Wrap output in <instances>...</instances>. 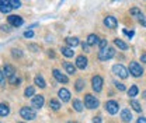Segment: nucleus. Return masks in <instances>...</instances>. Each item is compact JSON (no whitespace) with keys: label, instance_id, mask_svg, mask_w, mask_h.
<instances>
[{"label":"nucleus","instance_id":"obj_1","mask_svg":"<svg viewBox=\"0 0 146 123\" xmlns=\"http://www.w3.org/2000/svg\"><path fill=\"white\" fill-rule=\"evenodd\" d=\"M20 115H21V118L25 119V120H34L36 118L35 111H34L33 108H30V106H23V108L20 109Z\"/></svg>","mask_w":146,"mask_h":123},{"label":"nucleus","instance_id":"obj_2","mask_svg":"<svg viewBox=\"0 0 146 123\" xmlns=\"http://www.w3.org/2000/svg\"><path fill=\"white\" fill-rule=\"evenodd\" d=\"M84 105L87 106L89 109H96V108H98L100 102H98V99H97L94 95L86 94V95H84Z\"/></svg>","mask_w":146,"mask_h":123},{"label":"nucleus","instance_id":"obj_3","mask_svg":"<svg viewBox=\"0 0 146 123\" xmlns=\"http://www.w3.org/2000/svg\"><path fill=\"white\" fill-rule=\"evenodd\" d=\"M129 73L133 77H141L143 74V69L141 67V64L138 62H131L129 63Z\"/></svg>","mask_w":146,"mask_h":123},{"label":"nucleus","instance_id":"obj_4","mask_svg":"<svg viewBox=\"0 0 146 123\" xmlns=\"http://www.w3.org/2000/svg\"><path fill=\"white\" fill-rule=\"evenodd\" d=\"M114 55H115L114 48H106V49L100 51V53H98V59H100V60H110V59L114 57Z\"/></svg>","mask_w":146,"mask_h":123},{"label":"nucleus","instance_id":"obj_5","mask_svg":"<svg viewBox=\"0 0 146 123\" xmlns=\"http://www.w3.org/2000/svg\"><path fill=\"white\" fill-rule=\"evenodd\" d=\"M112 73L115 76H118L119 78H127L128 77V70L122 64H114L112 66Z\"/></svg>","mask_w":146,"mask_h":123},{"label":"nucleus","instance_id":"obj_6","mask_svg":"<svg viewBox=\"0 0 146 123\" xmlns=\"http://www.w3.org/2000/svg\"><path fill=\"white\" fill-rule=\"evenodd\" d=\"M91 87H93V89L96 92H100L103 89V78L100 76H94L91 78Z\"/></svg>","mask_w":146,"mask_h":123},{"label":"nucleus","instance_id":"obj_7","mask_svg":"<svg viewBox=\"0 0 146 123\" xmlns=\"http://www.w3.org/2000/svg\"><path fill=\"white\" fill-rule=\"evenodd\" d=\"M118 109H119V106H118V104L115 101H107L106 102V111L108 113H111V115H115L118 112Z\"/></svg>","mask_w":146,"mask_h":123},{"label":"nucleus","instance_id":"obj_8","mask_svg":"<svg viewBox=\"0 0 146 123\" xmlns=\"http://www.w3.org/2000/svg\"><path fill=\"white\" fill-rule=\"evenodd\" d=\"M87 62H89L87 57L83 56V55H80V56L76 57V67L80 69V70H84V69L87 67Z\"/></svg>","mask_w":146,"mask_h":123},{"label":"nucleus","instance_id":"obj_9","mask_svg":"<svg viewBox=\"0 0 146 123\" xmlns=\"http://www.w3.org/2000/svg\"><path fill=\"white\" fill-rule=\"evenodd\" d=\"M3 73H4V77H7L9 80L17 74V73H16V69H14L11 64H4V67H3Z\"/></svg>","mask_w":146,"mask_h":123},{"label":"nucleus","instance_id":"obj_10","mask_svg":"<svg viewBox=\"0 0 146 123\" xmlns=\"http://www.w3.org/2000/svg\"><path fill=\"white\" fill-rule=\"evenodd\" d=\"M44 102H45V99H44V97H42V95H35V97L33 98L31 106H34L35 109H41V108L44 106Z\"/></svg>","mask_w":146,"mask_h":123},{"label":"nucleus","instance_id":"obj_11","mask_svg":"<svg viewBox=\"0 0 146 123\" xmlns=\"http://www.w3.org/2000/svg\"><path fill=\"white\" fill-rule=\"evenodd\" d=\"M104 25L107 28H117L118 21H117V18L112 17V16H107V17L104 18Z\"/></svg>","mask_w":146,"mask_h":123},{"label":"nucleus","instance_id":"obj_12","mask_svg":"<svg viewBox=\"0 0 146 123\" xmlns=\"http://www.w3.org/2000/svg\"><path fill=\"white\" fill-rule=\"evenodd\" d=\"M9 22H10V25H13V27H21L23 25V22H24V20L20 17V16H10L9 17Z\"/></svg>","mask_w":146,"mask_h":123},{"label":"nucleus","instance_id":"obj_13","mask_svg":"<svg viewBox=\"0 0 146 123\" xmlns=\"http://www.w3.org/2000/svg\"><path fill=\"white\" fill-rule=\"evenodd\" d=\"M52 74H54V77L56 78V80H58V81H59V83H63V84H66V83L69 81V78H68V77H66L63 73H60V71L56 70V69H55V70H52Z\"/></svg>","mask_w":146,"mask_h":123},{"label":"nucleus","instance_id":"obj_14","mask_svg":"<svg viewBox=\"0 0 146 123\" xmlns=\"http://www.w3.org/2000/svg\"><path fill=\"white\" fill-rule=\"evenodd\" d=\"M58 95H59V98L62 99V102L70 101V92H69V89H66V88H60L59 92H58Z\"/></svg>","mask_w":146,"mask_h":123},{"label":"nucleus","instance_id":"obj_15","mask_svg":"<svg viewBox=\"0 0 146 123\" xmlns=\"http://www.w3.org/2000/svg\"><path fill=\"white\" fill-rule=\"evenodd\" d=\"M11 4L10 0H0V11L1 13H10L11 11Z\"/></svg>","mask_w":146,"mask_h":123},{"label":"nucleus","instance_id":"obj_16","mask_svg":"<svg viewBox=\"0 0 146 123\" xmlns=\"http://www.w3.org/2000/svg\"><path fill=\"white\" fill-rule=\"evenodd\" d=\"M121 119H122V122H125V123L132 120V113L129 112V109H124L121 112Z\"/></svg>","mask_w":146,"mask_h":123},{"label":"nucleus","instance_id":"obj_17","mask_svg":"<svg viewBox=\"0 0 146 123\" xmlns=\"http://www.w3.org/2000/svg\"><path fill=\"white\" fill-rule=\"evenodd\" d=\"M98 42H100V38L97 35H94V34H90V35L87 36V42H86V43H87L89 46H93V45H97Z\"/></svg>","mask_w":146,"mask_h":123},{"label":"nucleus","instance_id":"obj_18","mask_svg":"<svg viewBox=\"0 0 146 123\" xmlns=\"http://www.w3.org/2000/svg\"><path fill=\"white\" fill-rule=\"evenodd\" d=\"M63 69L69 74H74L76 73V66H73L72 63H69V62H63Z\"/></svg>","mask_w":146,"mask_h":123},{"label":"nucleus","instance_id":"obj_19","mask_svg":"<svg viewBox=\"0 0 146 123\" xmlns=\"http://www.w3.org/2000/svg\"><path fill=\"white\" fill-rule=\"evenodd\" d=\"M66 43L73 49V48H76L79 45V39L76 36H69V38H66Z\"/></svg>","mask_w":146,"mask_h":123},{"label":"nucleus","instance_id":"obj_20","mask_svg":"<svg viewBox=\"0 0 146 123\" xmlns=\"http://www.w3.org/2000/svg\"><path fill=\"white\" fill-rule=\"evenodd\" d=\"M34 81H35V84L38 86L39 88H45V80H44V77L39 74V76H35V78H34Z\"/></svg>","mask_w":146,"mask_h":123},{"label":"nucleus","instance_id":"obj_21","mask_svg":"<svg viewBox=\"0 0 146 123\" xmlns=\"http://www.w3.org/2000/svg\"><path fill=\"white\" fill-rule=\"evenodd\" d=\"M10 113V108L6 104H0V116H7Z\"/></svg>","mask_w":146,"mask_h":123},{"label":"nucleus","instance_id":"obj_22","mask_svg":"<svg viewBox=\"0 0 146 123\" xmlns=\"http://www.w3.org/2000/svg\"><path fill=\"white\" fill-rule=\"evenodd\" d=\"M60 52H62L63 56H66V57H72L73 55H74V51H73L72 48H62Z\"/></svg>","mask_w":146,"mask_h":123},{"label":"nucleus","instance_id":"obj_23","mask_svg":"<svg viewBox=\"0 0 146 123\" xmlns=\"http://www.w3.org/2000/svg\"><path fill=\"white\" fill-rule=\"evenodd\" d=\"M73 109L77 111V112H82V111H83V104H82V101L73 99Z\"/></svg>","mask_w":146,"mask_h":123},{"label":"nucleus","instance_id":"obj_24","mask_svg":"<svg viewBox=\"0 0 146 123\" xmlns=\"http://www.w3.org/2000/svg\"><path fill=\"white\" fill-rule=\"evenodd\" d=\"M114 43H115V46H118L121 51H127L128 49V45L125 43V42H122L121 39H115V41H114Z\"/></svg>","mask_w":146,"mask_h":123},{"label":"nucleus","instance_id":"obj_25","mask_svg":"<svg viewBox=\"0 0 146 123\" xmlns=\"http://www.w3.org/2000/svg\"><path fill=\"white\" fill-rule=\"evenodd\" d=\"M138 92H139V89L136 86H132V87L129 88V91H128V95L131 97V98H133V97H136L138 95Z\"/></svg>","mask_w":146,"mask_h":123},{"label":"nucleus","instance_id":"obj_26","mask_svg":"<svg viewBox=\"0 0 146 123\" xmlns=\"http://www.w3.org/2000/svg\"><path fill=\"white\" fill-rule=\"evenodd\" d=\"M49 108H51V109H54V111H59L60 104H59L56 99H51V101H49Z\"/></svg>","mask_w":146,"mask_h":123},{"label":"nucleus","instance_id":"obj_27","mask_svg":"<svg viewBox=\"0 0 146 123\" xmlns=\"http://www.w3.org/2000/svg\"><path fill=\"white\" fill-rule=\"evenodd\" d=\"M129 13H131V16H135V17H142V13H141V10L139 9H136V7H133V9H131L129 10Z\"/></svg>","mask_w":146,"mask_h":123},{"label":"nucleus","instance_id":"obj_28","mask_svg":"<svg viewBox=\"0 0 146 123\" xmlns=\"http://www.w3.org/2000/svg\"><path fill=\"white\" fill-rule=\"evenodd\" d=\"M34 92H35L34 87H27L25 88V91H24V95L28 98V97H33V95H34Z\"/></svg>","mask_w":146,"mask_h":123},{"label":"nucleus","instance_id":"obj_29","mask_svg":"<svg viewBox=\"0 0 146 123\" xmlns=\"http://www.w3.org/2000/svg\"><path fill=\"white\" fill-rule=\"evenodd\" d=\"M74 87H76V91H82V89L84 88V81H83L82 78H79V80L76 81V86H74Z\"/></svg>","mask_w":146,"mask_h":123},{"label":"nucleus","instance_id":"obj_30","mask_svg":"<svg viewBox=\"0 0 146 123\" xmlns=\"http://www.w3.org/2000/svg\"><path fill=\"white\" fill-rule=\"evenodd\" d=\"M131 106H132V108H133V109H135L136 112H141V111H142V108H141V104H139L138 101H135V99H133V101H131Z\"/></svg>","mask_w":146,"mask_h":123},{"label":"nucleus","instance_id":"obj_31","mask_svg":"<svg viewBox=\"0 0 146 123\" xmlns=\"http://www.w3.org/2000/svg\"><path fill=\"white\" fill-rule=\"evenodd\" d=\"M10 4L13 9H20L21 7V1L20 0H10Z\"/></svg>","mask_w":146,"mask_h":123},{"label":"nucleus","instance_id":"obj_32","mask_svg":"<svg viewBox=\"0 0 146 123\" xmlns=\"http://www.w3.org/2000/svg\"><path fill=\"white\" fill-rule=\"evenodd\" d=\"M98 48H100V51L106 49V48H107V39H100V42H98Z\"/></svg>","mask_w":146,"mask_h":123},{"label":"nucleus","instance_id":"obj_33","mask_svg":"<svg viewBox=\"0 0 146 123\" xmlns=\"http://www.w3.org/2000/svg\"><path fill=\"white\" fill-rule=\"evenodd\" d=\"M9 81H10V84H13V86H18V84H20V78L17 77V74H16L14 77H11Z\"/></svg>","mask_w":146,"mask_h":123},{"label":"nucleus","instance_id":"obj_34","mask_svg":"<svg viewBox=\"0 0 146 123\" xmlns=\"http://www.w3.org/2000/svg\"><path fill=\"white\" fill-rule=\"evenodd\" d=\"M114 84H115V87L118 88V89H119V91H125V86H124V84H122V83H118V81H115V83H114Z\"/></svg>","mask_w":146,"mask_h":123},{"label":"nucleus","instance_id":"obj_35","mask_svg":"<svg viewBox=\"0 0 146 123\" xmlns=\"http://www.w3.org/2000/svg\"><path fill=\"white\" fill-rule=\"evenodd\" d=\"M24 36H25V38H33V36H34V32H33V30H27V31L24 32Z\"/></svg>","mask_w":146,"mask_h":123},{"label":"nucleus","instance_id":"obj_36","mask_svg":"<svg viewBox=\"0 0 146 123\" xmlns=\"http://www.w3.org/2000/svg\"><path fill=\"white\" fill-rule=\"evenodd\" d=\"M122 32H124V34L128 36V38H132V36H133V31H128V30H124Z\"/></svg>","mask_w":146,"mask_h":123},{"label":"nucleus","instance_id":"obj_37","mask_svg":"<svg viewBox=\"0 0 146 123\" xmlns=\"http://www.w3.org/2000/svg\"><path fill=\"white\" fill-rule=\"evenodd\" d=\"M13 56H18L20 57V56H23V53L20 52L18 49H13Z\"/></svg>","mask_w":146,"mask_h":123},{"label":"nucleus","instance_id":"obj_38","mask_svg":"<svg viewBox=\"0 0 146 123\" xmlns=\"http://www.w3.org/2000/svg\"><path fill=\"white\" fill-rule=\"evenodd\" d=\"M139 22H141L143 27H146V17H143V16H142V17L139 18Z\"/></svg>","mask_w":146,"mask_h":123},{"label":"nucleus","instance_id":"obj_39","mask_svg":"<svg viewBox=\"0 0 146 123\" xmlns=\"http://www.w3.org/2000/svg\"><path fill=\"white\" fill-rule=\"evenodd\" d=\"M28 48H30V49H33V52H36V51H39V48H38L36 45H30Z\"/></svg>","mask_w":146,"mask_h":123},{"label":"nucleus","instance_id":"obj_40","mask_svg":"<svg viewBox=\"0 0 146 123\" xmlns=\"http://www.w3.org/2000/svg\"><path fill=\"white\" fill-rule=\"evenodd\" d=\"M93 123H103L101 122V118H100V116H96V118L93 119Z\"/></svg>","mask_w":146,"mask_h":123},{"label":"nucleus","instance_id":"obj_41","mask_svg":"<svg viewBox=\"0 0 146 123\" xmlns=\"http://www.w3.org/2000/svg\"><path fill=\"white\" fill-rule=\"evenodd\" d=\"M83 51H84V52H90V51H89V45H87V43H83Z\"/></svg>","mask_w":146,"mask_h":123},{"label":"nucleus","instance_id":"obj_42","mask_svg":"<svg viewBox=\"0 0 146 123\" xmlns=\"http://www.w3.org/2000/svg\"><path fill=\"white\" fill-rule=\"evenodd\" d=\"M136 123H146V118H139L136 120Z\"/></svg>","mask_w":146,"mask_h":123},{"label":"nucleus","instance_id":"obj_43","mask_svg":"<svg viewBox=\"0 0 146 123\" xmlns=\"http://www.w3.org/2000/svg\"><path fill=\"white\" fill-rule=\"evenodd\" d=\"M3 81H4V73L0 70V83H3Z\"/></svg>","mask_w":146,"mask_h":123},{"label":"nucleus","instance_id":"obj_44","mask_svg":"<svg viewBox=\"0 0 146 123\" xmlns=\"http://www.w3.org/2000/svg\"><path fill=\"white\" fill-rule=\"evenodd\" d=\"M141 62H143V63H146V53H143V55L141 56Z\"/></svg>","mask_w":146,"mask_h":123},{"label":"nucleus","instance_id":"obj_45","mask_svg":"<svg viewBox=\"0 0 146 123\" xmlns=\"http://www.w3.org/2000/svg\"><path fill=\"white\" fill-rule=\"evenodd\" d=\"M143 98H145V99H146V91H145V92H143Z\"/></svg>","mask_w":146,"mask_h":123},{"label":"nucleus","instance_id":"obj_46","mask_svg":"<svg viewBox=\"0 0 146 123\" xmlns=\"http://www.w3.org/2000/svg\"><path fill=\"white\" fill-rule=\"evenodd\" d=\"M68 123H76V122H68Z\"/></svg>","mask_w":146,"mask_h":123},{"label":"nucleus","instance_id":"obj_47","mask_svg":"<svg viewBox=\"0 0 146 123\" xmlns=\"http://www.w3.org/2000/svg\"><path fill=\"white\" fill-rule=\"evenodd\" d=\"M62 1H63V0H60V3H62Z\"/></svg>","mask_w":146,"mask_h":123},{"label":"nucleus","instance_id":"obj_48","mask_svg":"<svg viewBox=\"0 0 146 123\" xmlns=\"http://www.w3.org/2000/svg\"><path fill=\"white\" fill-rule=\"evenodd\" d=\"M21 123H23V122H21Z\"/></svg>","mask_w":146,"mask_h":123}]
</instances>
